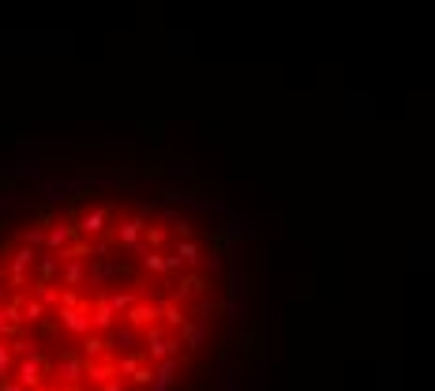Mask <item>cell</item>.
Returning a JSON list of instances; mask_svg holds the SVG:
<instances>
[{"instance_id": "obj_1", "label": "cell", "mask_w": 435, "mask_h": 391, "mask_svg": "<svg viewBox=\"0 0 435 391\" xmlns=\"http://www.w3.org/2000/svg\"><path fill=\"white\" fill-rule=\"evenodd\" d=\"M113 223H116V211L113 207H105V203H94L83 218H75V237L79 241H105L113 233Z\"/></svg>"}, {"instance_id": "obj_2", "label": "cell", "mask_w": 435, "mask_h": 391, "mask_svg": "<svg viewBox=\"0 0 435 391\" xmlns=\"http://www.w3.org/2000/svg\"><path fill=\"white\" fill-rule=\"evenodd\" d=\"M11 373H16V384L23 391H38V387L49 384V361L45 358H23V361H16Z\"/></svg>"}, {"instance_id": "obj_3", "label": "cell", "mask_w": 435, "mask_h": 391, "mask_svg": "<svg viewBox=\"0 0 435 391\" xmlns=\"http://www.w3.org/2000/svg\"><path fill=\"white\" fill-rule=\"evenodd\" d=\"M57 323L64 331H68L72 338H87L90 335V301L79 305V309H60L57 312Z\"/></svg>"}, {"instance_id": "obj_4", "label": "cell", "mask_w": 435, "mask_h": 391, "mask_svg": "<svg viewBox=\"0 0 435 391\" xmlns=\"http://www.w3.org/2000/svg\"><path fill=\"white\" fill-rule=\"evenodd\" d=\"M105 343H109V358H128V354H143L139 350V331L124 328V323H116V328L105 335Z\"/></svg>"}, {"instance_id": "obj_5", "label": "cell", "mask_w": 435, "mask_h": 391, "mask_svg": "<svg viewBox=\"0 0 435 391\" xmlns=\"http://www.w3.org/2000/svg\"><path fill=\"white\" fill-rule=\"evenodd\" d=\"M79 358H83V365H94V361H105L109 358V343H105V335H94L90 331L87 338H79Z\"/></svg>"}, {"instance_id": "obj_6", "label": "cell", "mask_w": 435, "mask_h": 391, "mask_svg": "<svg viewBox=\"0 0 435 391\" xmlns=\"http://www.w3.org/2000/svg\"><path fill=\"white\" fill-rule=\"evenodd\" d=\"M23 331V323H19V309H16V301H8V305H0V338H16Z\"/></svg>"}, {"instance_id": "obj_7", "label": "cell", "mask_w": 435, "mask_h": 391, "mask_svg": "<svg viewBox=\"0 0 435 391\" xmlns=\"http://www.w3.org/2000/svg\"><path fill=\"white\" fill-rule=\"evenodd\" d=\"M173 256L180 259V267H203V249H199V241H177V249Z\"/></svg>"}, {"instance_id": "obj_8", "label": "cell", "mask_w": 435, "mask_h": 391, "mask_svg": "<svg viewBox=\"0 0 435 391\" xmlns=\"http://www.w3.org/2000/svg\"><path fill=\"white\" fill-rule=\"evenodd\" d=\"M4 173L8 177H16V181H26V177H42V166L38 162H16V166H4Z\"/></svg>"}, {"instance_id": "obj_9", "label": "cell", "mask_w": 435, "mask_h": 391, "mask_svg": "<svg viewBox=\"0 0 435 391\" xmlns=\"http://www.w3.org/2000/svg\"><path fill=\"white\" fill-rule=\"evenodd\" d=\"M79 188H83V181H53L45 200H49V203H57L60 196H72V192H79Z\"/></svg>"}, {"instance_id": "obj_10", "label": "cell", "mask_w": 435, "mask_h": 391, "mask_svg": "<svg viewBox=\"0 0 435 391\" xmlns=\"http://www.w3.org/2000/svg\"><path fill=\"white\" fill-rule=\"evenodd\" d=\"M11 369H16V358H11L8 343H4V338H0V380H8V376H11Z\"/></svg>"}, {"instance_id": "obj_11", "label": "cell", "mask_w": 435, "mask_h": 391, "mask_svg": "<svg viewBox=\"0 0 435 391\" xmlns=\"http://www.w3.org/2000/svg\"><path fill=\"white\" fill-rule=\"evenodd\" d=\"M150 380H154V365H139V369L131 373V384L136 387H150Z\"/></svg>"}, {"instance_id": "obj_12", "label": "cell", "mask_w": 435, "mask_h": 391, "mask_svg": "<svg viewBox=\"0 0 435 391\" xmlns=\"http://www.w3.org/2000/svg\"><path fill=\"white\" fill-rule=\"evenodd\" d=\"M229 391H241L244 387V369H241V365H229Z\"/></svg>"}, {"instance_id": "obj_13", "label": "cell", "mask_w": 435, "mask_h": 391, "mask_svg": "<svg viewBox=\"0 0 435 391\" xmlns=\"http://www.w3.org/2000/svg\"><path fill=\"white\" fill-rule=\"evenodd\" d=\"M169 177H173V181H184V177H192V166H173V169H169Z\"/></svg>"}, {"instance_id": "obj_14", "label": "cell", "mask_w": 435, "mask_h": 391, "mask_svg": "<svg viewBox=\"0 0 435 391\" xmlns=\"http://www.w3.org/2000/svg\"><path fill=\"white\" fill-rule=\"evenodd\" d=\"M0 305H8V286L0 282Z\"/></svg>"}, {"instance_id": "obj_15", "label": "cell", "mask_w": 435, "mask_h": 391, "mask_svg": "<svg viewBox=\"0 0 435 391\" xmlns=\"http://www.w3.org/2000/svg\"><path fill=\"white\" fill-rule=\"evenodd\" d=\"M4 391H23V387H19L16 380H4Z\"/></svg>"}, {"instance_id": "obj_16", "label": "cell", "mask_w": 435, "mask_h": 391, "mask_svg": "<svg viewBox=\"0 0 435 391\" xmlns=\"http://www.w3.org/2000/svg\"><path fill=\"white\" fill-rule=\"evenodd\" d=\"M60 391H64V387H60Z\"/></svg>"}]
</instances>
